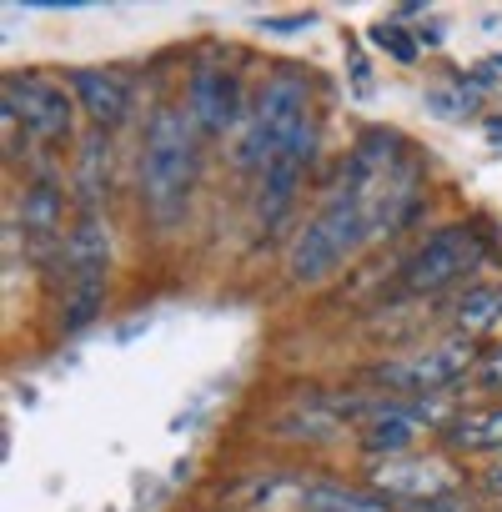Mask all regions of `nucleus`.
<instances>
[{"instance_id": "obj_16", "label": "nucleus", "mask_w": 502, "mask_h": 512, "mask_svg": "<svg viewBox=\"0 0 502 512\" xmlns=\"http://www.w3.org/2000/svg\"><path fill=\"white\" fill-rule=\"evenodd\" d=\"M452 322L462 327V337H477V332L497 327V322H502V287H497V282L467 287V292L452 302Z\"/></svg>"}, {"instance_id": "obj_20", "label": "nucleus", "mask_w": 502, "mask_h": 512, "mask_svg": "<svg viewBox=\"0 0 502 512\" xmlns=\"http://www.w3.org/2000/svg\"><path fill=\"white\" fill-rule=\"evenodd\" d=\"M312 21H317L312 11H302V16H282V21H272V16H267V21H262V31H277V36H292V31H302V26H312Z\"/></svg>"}, {"instance_id": "obj_3", "label": "nucleus", "mask_w": 502, "mask_h": 512, "mask_svg": "<svg viewBox=\"0 0 502 512\" xmlns=\"http://www.w3.org/2000/svg\"><path fill=\"white\" fill-rule=\"evenodd\" d=\"M307 126H312L307 81H302L297 71H277V76L262 86L257 106L246 111V136H241L236 161H241L246 171H262V166H267L297 131H307Z\"/></svg>"}, {"instance_id": "obj_13", "label": "nucleus", "mask_w": 502, "mask_h": 512, "mask_svg": "<svg viewBox=\"0 0 502 512\" xmlns=\"http://www.w3.org/2000/svg\"><path fill=\"white\" fill-rule=\"evenodd\" d=\"M111 196V131H91L76 151V201L81 211H96Z\"/></svg>"}, {"instance_id": "obj_9", "label": "nucleus", "mask_w": 502, "mask_h": 512, "mask_svg": "<svg viewBox=\"0 0 502 512\" xmlns=\"http://www.w3.org/2000/svg\"><path fill=\"white\" fill-rule=\"evenodd\" d=\"M372 487L392 497H412V502H437V497H452L457 472L442 457H382L372 467Z\"/></svg>"}, {"instance_id": "obj_1", "label": "nucleus", "mask_w": 502, "mask_h": 512, "mask_svg": "<svg viewBox=\"0 0 502 512\" xmlns=\"http://www.w3.org/2000/svg\"><path fill=\"white\" fill-rule=\"evenodd\" d=\"M196 126L186 116V106H156L141 136V206L146 216L171 231L186 216L196 171H201V151H196Z\"/></svg>"}, {"instance_id": "obj_17", "label": "nucleus", "mask_w": 502, "mask_h": 512, "mask_svg": "<svg viewBox=\"0 0 502 512\" xmlns=\"http://www.w3.org/2000/svg\"><path fill=\"white\" fill-rule=\"evenodd\" d=\"M302 507L307 512H392L377 492H362V487H342V482H317L302 492Z\"/></svg>"}, {"instance_id": "obj_5", "label": "nucleus", "mask_w": 502, "mask_h": 512, "mask_svg": "<svg viewBox=\"0 0 502 512\" xmlns=\"http://www.w3.org/2000/svg\"><path fill=\"white\" fill-rule=\"evenodd\" d=\"M6 121H21L41 141L71 136V96L46 76H6Z\"/></svg>"}, {"instance_id": "obj_21", "label": "nucleus", "mask_w": 502, "mask_h": 512, "mask_svg": "<svg viewBox=\"0 0 502 512\" xmlns=\"http://www.w3.org/2000/svg\"><path fill=\"white\" fill-rule=\"evenodd\" d=\"M482 482H487V487H492V492L502 497V457H497V462H492V467L482 472Z\"/></svg>"}, {"instance_id": "obj_4", "label": "nucleus", "mask_w": 502, "mask_h": 512, "mask_svg": "<svg viewBox=\"0 0 502 512\" xmlns=\"http://www.w3.org/2000/svg\"><path fill=\"white\" fill-rule=\"evenodd\" d=\"M482 262V241L472 226H442L432 231L402 267V287L407 292H442L452 287L462 272H472Z\"/></svg>"}, {"instance_id": "obj_8", "label": "nucleus", "mask_w": 502, "mask_h": 512, "mask_svg": "<svg viewBox=\"0 0 502 512\" xmlns=\"http://www.w3.org/2000/svg\"><path fill=\"white\" fill-rule=\"evenodd\" d=\"M186 116L196 136H221L241 116V81L221 66H196L186 81Z\"/></svg>"}, {"instance_id": "obj_12", "label": "nucleus", "mask_w": 502, "mask_h": 512, "mask_svg": "<svg viewBox=\"0 0 502 512\" xmlns=\"http://www.w3.org/2000/svg\"><path fill=\"white\" fill-rule=\"evenodd\" d=\"M422 437V417L402 402H382L367 422H362V447L382 452V457H407L412 442Z\"/></svg>"}, {"instance_id": "obj_15", "label": "nucleus", "mask_w": 502, "mask_h": 512, "mask_svg": "<svg viewBox=\"0 0 502 512\" xmlns=\"http://www.w3.org/2000/svg\"><path fill=\"white\" fill-rule=\"evenodd\" d=\"M442 437H447L452 447H462V452H502V407L457 412Z\"/></svg>"}, {"instance_id": "obj_18", "label": "nucleus", "mask_w": 502, "mask_h": 512, "mask_svg": "<svg viewBox=\"0 0 502 512\" xmlns=\"http://www.w3.org/2000/svg\"><path fill=\"white\" fill-rule=\"evenodd\" d=\"M372 46H377V51H387V56H397V61H417V36H407V31H402V26H392V21L372 26Z\"/></svg>"}, {"instance_id": "obj_7", "label": "nucleus", "mask_w": 502, "mask_h": 512, "mask_svg": "<svg viewBox=\"0 0 502 512\" xmlns=\"http://www.w3.org/2000/svg\"><path fill=\"white\" fill-rule=\"evenodd\" d=\"M467 367H472V347H467V337H462V342H442V347H432V352H412V357L382 362L377 377H382L387 387H397V392H442V387H452Z\"/></svg>"}, {"instance_id": "obj_10", "label": "nucleus", "mask_w": 502, "mask_h": 512, "mask_svg": "<svg viewBox=\"0 0 502 512\" xmlns=\"http://www.w3.org/2000/svg\"><path fill=\"white\" fill-rule=\"evenodd\" d=\"M76 106L96 121V131H116L131 116V81L116 71H71L66 76Z\"/></svg>"}, {"instance_id": "obj_14", "label": "nucleus", "mask_w": 502, "mask_h": 512, "mask_svg": "<svg viewBox=\"0 0 502 512\" xmlns=\"http://www.w3.org/2000/svg\"><path fill=\"white\" fill-rule=\"evenodd\" d=\"M106 302V272H66L61 282V332L76 337L101 317Z\"/></svg>"}, {"instance_id": "obj_19", "label": "nucleus", "mask_w": 502, "mask_h": 512, "mask_svg": "<svg viewBox=\"0 0 502 512\" xmlns=\"http://www.w3.org/2000/svg\"><path fill=\"white\" fill-rule=\"evenodd\" d=\"M477 387H487V392H502V347L482 357V367H477Z\"/></svg>"}, {"instance_id": "obj_2", "label": "nucleus", "mask_w": 502, "mask_h": 512, "mask_svg": "<svg viewBox=\"0 0 502 512\" xmlns=\"http://www.w3.org/2000/svg\"><path fill=\"white\" fill-rule=\"evenodd\" d=\"M372 236V221L362 211V201L342 186H332V196L302 221L297 241H292V282H322L332 277L347 256Z\"/></svg>"}, {"instance_id": "obj_6", "label": "nucleus", "mask_w": 502, "mask_h": 512, "mask_svg": "<svg viewBox=\"0 0 502 512\" xmlns=\"http://www.w3.org/2000/svg\"><path fill=\"white\" fill-rule=\"evenodd\" d=\"M312 146H317V126L297 131L262 171H257V216L262 226H282L292 201H297V186H302V171L312 166Z\"/></svg>"}, {"instance_id": "obj_11", "label": "nucleus", "mask_w": 502, "mask_h": 512, "mask_svg": "<svg viewBox=\"0 0 502 512\" xmlns=\"http://www.w3.org/2000/svg\"><path fill=\"white\" fill-rule=\"evenodd\" d=\"M21 236H26L36 262H46L51 251L61 256V246H66V236H61V191L51 181H36L21 196Z\"/></svg>"}]
</instances>
